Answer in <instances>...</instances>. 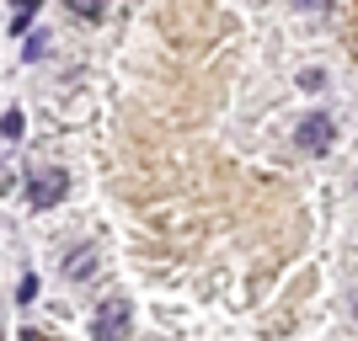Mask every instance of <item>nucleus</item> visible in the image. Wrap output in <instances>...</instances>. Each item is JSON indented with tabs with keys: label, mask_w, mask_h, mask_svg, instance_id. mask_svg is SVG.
<instances>
[{
	"label": "nucleus",
	"mask_w": 358,
	"mask_h": 341,
	"mask_svg": "<svg viewBox=\"0 0 358 341\" xmlns=\"http://www.w3.org/2000/svg\"><path fill=\"white\" fill-rule=\"evenodd\" d=\"M134 326V310H129V298H102L96 315H91V336L96 341H123Z\"/></svg>",
	"instance_id": "obj_1"
},
{
	"label": "nucleus",
	"mask_w": 358,
	"mask_h": 341,
	"mask_svg": "<svg viewBox=\"0 0 358 341\" xmlns=\"http://www.w3.org/2000/svg\"><path fill=\"white\" fill-rule=\"evenodd\" d=\"M294 144L305 149V155H327V149L337 144V118H331V112H310V118L294 128Z\"/></svg>",
	"instance_id": "obj_2"
},
{
	"label": "nucleus",
	"mask_w": 358,
	"mask_h": 341,
	"mask_svg": "<svg viewBox=\"0 0 358 341\" xmlns=\"http://www.w3.org/2000/svg\"><path fill=\"white\" fill-rule=\"evenodd\" d=\"M64 197H70V171H43V176H32V187H27L32 208H59Z\"/></svg>",
	"instance_id": "obj_3"
},
{
	"label": "nucleus",
	"mask_w": 358,
	"mask_h": 341,
	"mask_svg": "<svg viewBox=\"0 0 358 341\" xmlns=\"http://www.w3.org/2000/svg\"><path fill=\"white\" fill-rule=\"evenodd\" d=\"M91 272H96V251H70V262H64V278H91Z\"/></svg>",
	"instance_id": "obj_4"
},
{
	"label": "nucleus",
	"mask_w": 358,
	"mask_h": 341,
	"mask_svg": "<svg viewBox=\"0 0 358 341\" xmlns=\"http://www.w3.org/2000/svg\"><path fill=\"white\" fill-rule=\"evenodd\" d=\"M70 11H75V16H86V22H96V16L107 11V0H70Z\"/></svg>",
	"instance_id": "obj_5"
},
{
	"label": "nucleus",
	"mask_w": 358,
	"mask_h": 341,
	"mask_svg": "<svg viewBox=\"0 0 358 341\" xmlns=\"http://www.w3.org/2000/svg\"><path fill=\"white\" fill-rule=\"evenodd\" d=\"M48 38H43V32H32V38H27V48H22V59H27V64H38V59H43V54H48Z\"/></svg>",
	"instance_id": "obj_6"
},
{
	"label": "nucleus",
	"mask_w": 358,
	"mask_h": 341,
	"mask_svg": "<svg viewBox=\"0 0 358 341\" xmlns=\"http://www.w3.org/2000/svg\"><path fill=\"white\" fill-rule=\"evenodd\" d=\"M22 128H27V123H22V112L11 107V112L0 118V134H6V139H22Z\"/></svg>",
	"instance_id": "obj_7"
},
{
	"label": "nucleus",
	"mask_w": 358,
	"mask_h": 341,
	"mask_svg": "<svg viewBox=\"0 0 358 341\" xmlns=\"http://www.w3.org/2000/svg\"><path fill=\"white\" fill-rule=\"evenodd\" d=\"M32 6H38V0H22V6H16V32H27V22H32Z\"/></svg>",
	"instance_id": "obj_8"
},
{
	"label": "nucleus",
	"mask_w": 358,
	"mask_h": 341,
	"mask_svg": "<svg viewBox=\"0 0 358 341\" xmlns=\"http://www.w3.org/2000/svg\"><path fill=\"white\" fill-rule=\"evenodd\" d=\"M299 86H305V91H321V86H327V75H321V70H305V75H299Z\"/></svg>",
	"instance_id": "obj_9"
},
{
	"label": "nucleus",
	"mask_w": 358,
	"mask_h": 341,
	"mask_svg": "<svg viewBox=\"0 0 358 341\" xmlns=\"http://www.w3.org/2000/svg\"><path fill=\"white\" fill-rule=\"evenodd\" d=\"M16 298H22V304H27V298H38V278H22V282H16Z\"/></svg>",
	"instance_id": "obj_10"
},
{
	"label": "nucleus",
	"mask_w": 358,
	"mask_h": 341,
	"mask_svg": "<svg viewBox=\"0 0 358 341\" xmlns=\"http://www.w3.org/2000/svg\"><path fill=\"white\" fill-rule=\"evenodd\" d=\"M294 6H305V11H321V6H327V0H294Z\"/></svg>",
	"instance_id": "obj_11"
}]
</instances>
